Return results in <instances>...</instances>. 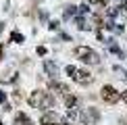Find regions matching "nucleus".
<instances>
[{
	"instance_id": "2eb2a0df",
	"label": "nucleus",
	"mask_w": 127,
	"mask_h": 125,
	"mask_svg": "<svg viewBox=\"0 0 127 125\" xmlns=\"http://www.w3.org/2000/svg\"><path fill=\"white\" fill-rule=\"evenodd\" d=\"M4 102H6V96H4V94L0 92V104H4Z\"/></svg>"
},
{
	"instance_id": "6e6552de",
	"label": "nucleus",
	"mask_w": 127,
	"mask_h": 125,
	"mask_svg": "<svg viewBox=\"0 0 127 125\" xmlns=\"http://www.w3.org/2000/svg\"><path fill=\"white\" fill-rule=\"evenodd\" d=\"M15 123L17 125H33V121L27 117L25 113H17V117H15Z\"/></svg>"
},
{
	"instance_id": "f8f14e48",
	"label": "nucleus",
	"mask_w": 127,
	"mask_h": 125,
	"mask_svg": "<svg viewBox=\"0 0 127 125\" xmlns=\"http://www.w3.org/2000/svg\"><path fill=\"white\" fill-rule=\"evenodd\" d=\"M46 69H48V73H52V75H56V67L52 65V62H46Z\"/></svg>"
},
{
	"instance_id": "423d86ee",
	"label": "nucleus",
	"mask_w": 127,
	"mask_h": 125,
	"mask_svg": "<svg viewBox=\"0 0 127 125\" xmlns=\"http://www.w3.org/2000/svg\"><path fill=\"white\" fill-rule=\"evenodd\" d=\"M81 119H83V123L92 125V123H96L98 119H100V113L96 111V108H88L86 113H81Z\"/></svg>"
},
{
	"instance_id": "9d476101",
	"label": "nucleus",
	"mask_w": 127,
	"mask_h": 125,
	"mask_svg": "<svg viewBox=\"0 0 127 125\" xmlns=\"http://www.w3.org/2000/svg\"><path fill=\"white\" fill-rule=\"evenodd\" d=\"M10 38H13L15 42H17V44H21V42H23V35H21L19 31H13V33H10Z\"/></svg>"
},
{
	"instance_id": "0eeeda50",
	"label": "nucleus",
	"mask_w": 127,
	"mask_h": 125,
	"mask_svg": "<svg viewBox=\"0 0 127 125\" xmlns=\"http://www.w3.org/2000/svg\"><path fill=\"white\" fill-rule=\"evenodd\" d=\"M50 92L59 94V96H63V98H65L67 94H71V90H69L65 83H59V81H50Z\"/></svg>"
},
{
	"instance_id": "9b49d317",
	"label": "nucleus",
	"mask_w": 127,
	"mask_h": 125,
	"mask_svg": "<svg viewBox=\"0 0 127 125\" xmlns=\"http://www.w3.org/2000/svg\"><path fill=\"white\" fill-rule=\"evenodd\" d=\"M106 2H108V0H90V4H92V6H104Z\"/></svg>"
},
{
	"instance_id": "f03ea898",
	"label": "nucleus",
	"mask_w": 127,
	"mask_h": 125,
	"mask_svg": "<svg viewBox=\"0 0 127 125\" xmlns=\"http://www.w3.org/2000/svg\"><path fill=\"white\" fill-rule=\"evenodd\" d=\"M67 75L71 77L73 81H77V83H81V86H88V83H92L94 81V75L90 71H86V69H77V67H73V65H69L67 67Z\"/></svg>"
},
{
	"instance_id": "20e7f679",
	"label": "nucleus",
	"mask_w": 127,
	"mask_h": 125,
	"mask_svg": "<svg viewBox=\"0 0 127 125\" xmlns=\"http://www.w3.org/2000/svg\"><path fill=\"white\" fill-rule=\"evenodd\" d=\"M100 98H102L106 104H117L121 100V92H117L113 86H102V90H100Z\"/></svg>"
},
{
	"instance_id": "1a4fd4ad",
	"label": "nucleus",
	"mask_w": 127,
	"mask_h": 125,
	"mask_svg": "<svg viewBox=\"0 0 127 125\" xmlns=\"http://www.w3.org/2000/svg\"><path fill=\"white\" fill-rule=\"evenodd\" d=\"M63 100H65V106L67 108H77V96H75V94H67Z\"/></svg>"
},
{
	"instance_id": "39448f33",
	"label": "nucleus",
	"mask_w": 127,
	"mask_h": 125,
	"mask_svg": "<svg viewBox=\"0 0 127 125\" xmlns=\"http://www.w3.org/2000/svg\"><path fill=\"white\" fill-rule=\"evenodd\" d=\"M40 125H65L61 119V115H56L54 111H46L40 117Z\"/></svg>"
},
{
	"instance_id": "4468645a",
	"label": "nucleus",
	"mask_w": 127,
	"mask_h": 125,
	"mask_svg": "<svg viewBox=\"0 0 127 125\" xmlns=\"http://www.w3.org/2000/svg\"><path fill=\"white\" fill-rule=\"evenodd\" d=\"M38 54H42V56L46 54V48H44V46H40V48H38Z\"/></svg>"
},
{
	"instance_id": "ddd939ff",
	"label": "nucleus",
	"mask_w": 127,
	"mask_h": 125,
	"mask_svg": "<svg viewBox=\"0 0 127 125\" xmlns=\"http://www.w3.org/2000/svg\"><path fill=\"white\" fill-rule=\"evenodd\" d=\"M121 100L127 104V90H123V92H121Z\"/></svg>"
},
{
	"instance_id": "dca6fc26",
	"label": "nucleus",
	"mask_w": 127,
	"mask_h": 125,
	"mask_svg": "<svg viewBox=\"0 0 127 125\" xmlns=\"http://www.w3.org/2000/svg\"><path fill=\"white\" fill-rule=\"evenodd\" d=\"M2 56H4V44H0V61H2Z\"/></svg>"
},
{
	"instance_id": "7ed1b4c3",
	"label": "nucleus",
	"mask_w": 127,
	"mask_h": 125,
	"mask_svg": "<svg viewBox=\"0 0 127 125\" xmlns=\"http://www.w3.org/2000/svg\"><path fill=\"white\" fill-rule=\"evenodd\" d=\"M75 56L79 61L88 62V65H98V62H100L98 52L92 50V48H88V46H77V48H75Z\"/></svg>"
},
{
	"instance_id": "f257e3e1",
	"label": "nucleus",
	"mask_w": 127,
	"mask_h": 125,
	"mask_svg": "<svg viewBox=\"0 0 127 125\" xmlns=\"http://www.w3.org/2000/svg\"><path fill=\"white\" fill-rule=\"evenodd\" d=\"M27 102L33 108H42V111H46V108L54 106V96H52L50 92H46V90H33V92L29 94Z\"/></svg>"
}]
</instances>
